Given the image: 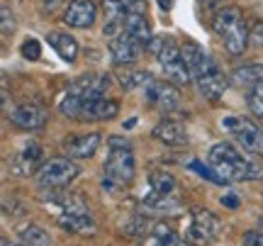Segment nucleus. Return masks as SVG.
I'll return each instance as SVG.
<instances>
[{
  "mask_svg": "<svg viewBox=\"0 0 263 246\" xmlns=\"http://www.w3.org/2000/svg\"><path fill=\"white\" fill-rule=\"evenodd\" d=\"M210 168L215 171L222 183H236V180H254L261 176V166L251 161L249 156L239 152L229 142H219L210 149L207 156Z\"/></svg>",
  "mask_w": 263,
  "mask_h": 246,
  "instance_id": "1",
  "label": "nucleus"
},
{
  "mask_svg": "<svg viewBox=\"0 0 263 246\" xmlns=\"http://www.w3.org/2000/svg\"><path fill=\"white\" fill-rule=\"evenodd\" d=\"M212 29H215L224 49L232 56H241L249 47V25L239 8H224L212 17Z\"/></svg>",
  "mask_w": 263,
  "mask_h": 246,
  "instance_id": "2",
  "label": "nucleus"
},
{
  "mask_svg": "<svg viewBox=\"0 0 263 246\" xmlns=\"http://www.w3.org/2000/svg\"><path fill=\"white\" fill-rule=\"evenodd\" d=\"M59 110L66 117H76V120H83V122H103L117 115L120 105L105 98V95H95V98H81V95L66 93V98L61 100Z\"/></svg>",
  "mask_w": 263,
  "mask_h": 246,
  "instance_id": "3",
  "label": "nucleus"
},
{
  "mask_svg": "<svg viewBox=\"0 0 263 246\" xmlns=\"http://www.w3.org/2000/svg\"><path fill=\"white\" fill-rule=\"evenodd\" d=\"M134 168H137V163H134V152H132L129 142L122 137L110 139V154L105 159V176L107 180H112V188L132 183Z\"/></svg>",
  "mask_w": 263,
  "mask_h": 246,
  "instance_id": "4",
  "label": "nucleus"
},
{
  "mask_svg": "<svg viewBox=\"0 0 263 246\" xmlns=\"http://www.w3.org/2000/svg\"><path fill=\"white\" fill-rule=\"evenodd\" d=\"M149 49L156 54L161 68L168 73V78L173 81V83L188 85L190 81H193L188 66H185V61H183L180 47L171 37H156V34H154V39L149 42Z\"/></svg>",
  "mask_w": 263,
  "mask_h": 246,
  "instance_id": "5",
  "label": "nucleus"
},
{
  "mask_svg": "<svg viewBox=\"0 0 263 246\" xmlns=\"http://www.w3.org/2000/svg\"><path fill=\"white\" fill-rule=\"evenodd\" d=\"M222 127L241 144V149L256 154V156H263V129L249 117H224Z\"/></svg>",
  "mask_w": 263,
  "mask_h": 246,
  "instance_id": "6",
  "label": "nucleus"
},
{
  "mask_svg": "<svg viewBox=\"0 0 263 246\" xmlns=\"http://www.w3.org/2000/svg\"><path fill=\"white\" fill-rule=\"evenodd\" d=\"M81 168L76 166L71 159H51V161L42 163V168L37 171V183L39 188H66L73 178H78Z\"/></svg>",
  "mask_w": 263,
  "mask_h": 246,
  "instance_id": "7",
  "label": "nucleus"
},
{
  "mask_svg": "<svg viewBox=\"0 0 263 246\" xmlns=\"http://www.w3.org/2000/svg\"><path fill=\"white\" fill-rule=\"evenodd\" d=\"M219 234V219L210 212V210H195L190 217L188 227V239L193 246H207L210 241H215Z\"/></svg>",
  "mask_w": 263,
  "mask_h": 246,
  "instance_id": "8",
  "label": "nucleus"
},
{
  "mask_svg": "<svg viewBox=\"0 0 263 246\" xmlns=\"http://www.w3.org/2000/svg\"><path fill=\"white\" fill-rule=\"evenodd\" d=\"M195 83H197V90L205 95L207 100H219V98L227 93V85H229L227 83V76L222 73V68L217 66L215 59H212L205 66V71L195 78Z\"/></svg>",
  "mask_w": 263,
  "mask_h": 246,
  "instance_id": "9",
  "label": "nucleus"
},
{
  "mask_svg": "<svg viewBox=\"0 0 263 246\" xmlns=\"http://www.w3.org/2000/svg\"><path fill=\"white\" fill-rule=\"evenodd\" d=\"M107 49H110V59H112V64H117V66L134 64V61L141 56V51H144V47H141L137 39H132L127 32H120V34L110 37Z\"/></svg>",
  "mask_w": 263,
  "mask_h": 246,
  "instance_id": "10",
  "label": "nucleus"
},
{
  "mask_svg": "<svg viewBox=\"0 0 263 246\" xmlns=\"http://www.w3.org/2000/svg\"><path fill=\"white\" fill-rule=\"evenodd\" d=\"M146 100H149L154 107H159L161 112H173L180 103V93L176 85L151 78L149 83H146Z\"/></svg>",
  "mask_w": 263,
  "mask_h": 246,
  "instance_id": "11",
  "label": "nucleus"
},
{
  "mask_svg": "<svg viewBox=\"0 0 263 246\" xmlns=\"http://www.w3.org/2000/svg\"><path fill=\"white\" fill-rule=\"evenodd\" d=\"M10 120L15 127L20 129H27V132H37V129H44L49 122V112L42 107V105H34V103H25V105H17Z\"/></svg>",
  "mask_w": 263,
  "mask_h": 246,
  "instance_id": "12",
  "label": "nucleus"
},
{
  "mask_svg": "<svg viewBox=\"0 0 263 246\" xmlns=\"http://www.w3.org/2000/svg\"><path fill=\"white\" fill-rule=\"evenodd\" d=\"M98 20V5L93 0H71L64 10V22L73 29H88Z\"/></svg>",
  "mask_w": 263,
  "mask_h": 246,
  "instance_id": "13",
  "label": "nucleus"
},
{
  "mask_svg": "<svg viewBox=\"0 0 263 246\" xmlns=\"http://www.w3.org/2000/svg\"><path fill=\"white\" fill-rule=\"evenodd\" d=\"M42 159H44V152H42V146L34 142H29L22 152L15 154V159L10 163V168L15 176H29V173H34V171L42 168Z\"/></svg>",
  "mask_w": 263,
  "mask_h": 246,
  "instance_id": "14",
  "label": "nucleus"
},
{
  "mask_svg": "<svg viewBox=\"0 0 263 246\" xmlns=\"http://www.w3.org/2000/svg\"><path fill=\"white\" fill-rule=\"evenodd\" d=\"M100 142H103L100 132H90L81 137H68L64 142V149L71 159H93L95 152L100 149Z\"/></svg>",
  "mask_w": 263,
  "mask_h": 246,
  "instance_id": "15",
  "label": "nucleus"
},
{
  "mask_svg": "<svg viewBox=\"0 0 263 246\" xmlns=\"http://www.w3.org/2000/svg\"><path fill=\"white\" fill-rule=\"evenodd\" d=\"M154 137L163 142L166 146H183V144H188V132H185V124L180 122V120H161L156 127H154Z\"/></svg>",
  "mask_w": 263,
  "mask_h": 246,
  "instance_id": "16",
  "label": "nucleus"
},
{
  "mask_svg": "<svg viewBox=\"0 0 263 246\" xmlns=\"http://www.w3.org/2000/svg\"><path fill=\"white\" fill-rule=\"evenodd\" d=\"M122 32H127L132 39H137L144 49L149 47V42L154 39L151 25H149V20H146V15H144V12H129V15H124Z\"/></svg>",
  "mask_w": 263,
  "mask_h": 246,
  "instance_id": "17",
  "label": "nucleus"
},
{
  "mask_svg": "<svg viewBox=\"0 0 263 246\" xmlns=\"http://www.w3.org/2000/svg\"><path fill=\"white\" fill-rule=\"evenodd\" d=\"M105 88H107V78L100 76V73H83L78 76L73 83L68 85L66 93L81 95V98H95V95H103Z\"/></svg>",
  "mask_w": 263,
  "mask_h": 246,
  "instance_id": "18",
  "label": "nucleus"
},
{
  "mask_svg": "<svg viewBox=\"0 0 263 246\" xmlns=\"http://www.w3.org/2000/svg\"><path fill=\"white\" fill-rule=\"evenodd\" d=\"M180 54H183V61H185V66H188L193 81H195V78L205 71L207 64L212 61V56L205 54V49L200 47V44H195V42H185V44L180 47Z\"/></svg>",
  "mask_w": 263,
  "mask_h": 246,
  "instance_id": "19",
  "label": "nucleus"
},
{
  "mask_svg": "<svg viewBox=\"0 0 263 246\" xmlns=\"http://www.w3.org/2000/svg\"><path fill=\"white\" fill-rule=\"evenodd\" d=\"M47 42L51 47L57 49V54L64 61H76L78 59V42H76L71 34H66V32H49L47 34Z\"/></svg>",
  "mask_w": 263,
  "mask_h": 246,
  "instance_id": "20",
  "label": "nucleus"
},
{
  "mask_svg": "<svg viewBox=\"0 0 263 246\" xmlns=\"http://www.w3.org/2000/svg\"><path fill=\"white\" fill-rule=\"evenodd\" d=\"M149 183H151V193L159 195V198H171L176 193V188H178L176 178L171 176L168 171H151Z\"/></svg>",
  "mask_w": 263,
  "mask_h": 246,
  "instance_id": "21",
  "label": "nucleus"
},
{
  "mask_svg": "<svg viewBox=\"0 0 263 246\" xmlns=\"http://www.w3.org/2000/svg\"><path fill=\"white\" fill-rule=\"evenodd\" d=\"M57 219L71 234H93L95 232V222L90 219V215H59Z\"/></svg>",
  "mask_w": 263,
  "mask_h": 246,
  "instance_id": "22",
  "label": "nucleus"
},
{
  "mask_svg": "<svg viewBox=\"0 0 263 246\" xmlns=\"http://www.w3.org/2000/svg\"><path fill=\"white\" fill-rule=\"evenodd\" d=\"M51 207L59 215H88V205L81 195H61V198L51 200Z\"/></svg>",
  "mask_w": 263,
  "mask_h": 246,
  "instance_id": "23",
  "label": "nucleus"
},
{
  "mask_svg": "<svg viewBox=\"0 0 263 246\" xmlns=\"http://www.w3.org/2000/svg\"><path fill=\"white\" fill-rule=\"evenodd\" d=\"M232 81H234L236 85H244V88L263 83V64H246V66H239L234 73H232Z\"/></svg>",
  "mask_w": 263,
  "mask_h": 246,
  "instance_id": "24",
  "label": "nucleus"
},
{
  "mask_svg": "<svg viewBox=\"0 0 263 246\" xmlns=\"http://www.w3.org/2000/svg\"><path fill=\"white\" fill-rule=\"evenodd\" d=\"M20 239L25 246H51V237L47 229H42L39 224H27L20 229Z\"/></svg>",
  "mask_w": 263,
  "mask_h": 246,
  "instance_id": "25",
  "label": "nucleus"
},
{
  "mask_svg": "<svg viewBox=\"0 0 263 246\" xmlns=\"http://www.w3.org/2000/svg\"><path fill=\"white\" fill-rule=\"evenodd\" d=\"M173 237V229L168 227V224H154V227H149V232H146V239L141 241V246H163L168 239Z\"/></svg>",
  "mask_w": 263,
  "mask_h": 246,
  "instance_id": "26",
  "label": "nucleus"
},
{
  "mask_svg": "<svg viewBox=\"0 0 263 246\" xmlns=\"http://www.w3.org/2000/svg\"><path fill=\"white\" fill-rule=\"evenodd\" d=\"M117 81L124 90H132V88H139V85H146L151 81L149 71H122L117 73Z\"/></svg>",
  "mask_w": 263,
  "mask_h": 246,
  "instance_id": "27",
  "label": "nucleus"
},
{
  "mask_svg": "<svg viewBox=\"0 0 263 246\" xmlns=\"http://www.w3.org/2000/svg\"><path fill=\"white\" fill-rule=\"evenodd\" d=\"M246 105H249V112L263 120V83H256L249 88L246 93Z\"/></svg>",
  "mask_w": 263,
  "mask_h": 246,
  "instance_id": "28",
  "label": "nucleus"
},
{
  "mask_svg": "<svg viewBox=\"0 0 263 246\" xmlns=\"http://www.w3.org/2000/svg\"><path fill=\"white\" fill-rule=\"evenodd\" d=\"M15 27H17V22H15L12 10L3 5V8H0V32H3V34H12Z\"/></svg>",
  "mask_w": 263,
  "mask_h": 246,
  "instance_id": "29",
  "label": "nucleus"
},
{
  "mask_svg": "<svg viewBox=\"0 0 263 246\" xmlns=\"http://www.w3.org/2000/svg\"><path fill=\"white\" fill-rule=\"evenodd\" d=\"M20 51H22V56H25V59L34 61V59H39V54H42V47H39L37 39H25Z\"/></svg>",
  "mask_w": 263,
  "mask_h": 246,
  "instance_id": "30",
  "label": "nucleus"
},
{
  "mask_svg": "<svg viewBox=\"0 0 263 246\" xmlns=\"http://www.w3.org/2000/svg\"><path fill=\"white\" fill-rule=\"evenodd\" d=\"M190 168L195 171V173H200L202 178L212 180V183H222V180H219V176H217L215 171L210 168V166H205V163H202V161H190Z\"/></svg>",
  "mask_w": 263,
  "mask_h": 246,
  "instance_id": "31",
  "label": "nucleus"
},
{
  "mask_svg": "<svg viewBox=\"0 0 263 246\" xmlns=\"http://www.w3.org/2000/svg\"><path fill=\"white\" fill-rule=\"evenodd\" d=\"M249 42H251L254 47L263 49V22H256L254 27L249 29Z\"/></svg>",
  "mask_w": 263,
  "mask_h": 246,
  "instance_id": "32",
  "label": "nucleus"
},
{
  "mask_svg": "<svg viewBox=\"0 0 263 246\" xmlns=\"http://www.w3.org/2000/svg\"><path fill=\"white\" fill-rule=\"evenodd\" d=\"M244 246H263V232H246Z\"/></svg>",
  "mask_w": 263,
  "mask_h": 246,
  "instance_id": "33",
  "label": "nucleus"
},
{
  "mask_svg": "<svg viewBox=\"0 0 263 246\" xmlns=\"http://www.w3.org/2000/svg\"><path fill=\"white\" fill-rule=\"evenodd\" d=\"M163 246H190V244H188V241H183V239H180V237H176V234H173V237H171V239H168V241H166V244H163Z\"/></svg>",
  "mask_w": 263,
  "mask_h": 246,
  "instance_id": "34",
  "label": "nucleus"
},
{
  "mask_svg": "<svg viewBox=\"0 0 263 246\" xmlns=\"http://www.w3.org/2000/svg\"><path fill=\"white\" fill-rule=\"evenodd\" d=\"M173 3H176V0H159V5H161V10H166V12H168L171 8H173Z\"/></svg>",
  "mask_w": 263,
  "mask_h": 246,
  "instance_id": "35",
  "label": "nucleus"
},
{
  "mask_svg": "<svg viewBox=\"0 0 263 246\" xmlns=\"http://www.w3.org/2000/svg\"><path fill=\"white\" fill-rule=\"evenodd\" d=\"M217 3H219V0H200V5H202V8H205V10H210V8H215Z\"/></svg>",
  "mask_w": 263,
  "mask_h": 246,
  "instance_id": "36",
  "label": "nucleus"
},
{
  "mask_svg": "<svg viewBox=\"0 0 263 246\" xmlns=\"http://www.w3.org/2000/svg\"><path fill=\"white\" fill-rule=\"evenodd\" d=\"M222 202H224V205H232V207H236V205H239V200H236V198H224Z\"/></svg>",
  "mask_w": 263,
  "mask_h": 246,
  "instance_id": "37",
  "label": "nucleus"
},
{
  "mask_svg": "<svg viewBox=\"0 0 263 246\" xmlns=\"http://www.w3.org/2000/svg\"><path fill=\"white\" fill-rule=\"evenodd\" d=\"M8 246H17V244H10V241H8Z\"/></svg>",
  "mask_w": 263,
  "mask_h": 246,
  "instance_id": "38",
  "label": "nucleus"
}]
</instances>
